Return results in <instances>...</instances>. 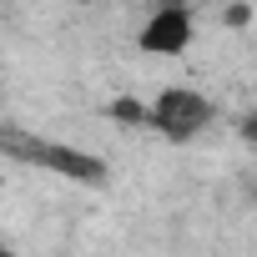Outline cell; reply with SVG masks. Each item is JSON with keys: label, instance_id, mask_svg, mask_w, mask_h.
Here are the masks:
<instances>
[{"label": "cell", "instance_id": "obj_1", "mask_svg": "<svg viewBox=\"0 0 257 257\" xmlns=\"http://www.w3.org/2000/svg\"><path fill=\"white\" fill-rule=\"evenodd\" d=\"M212 121H217V101L192 86V81H167L147 96V126L142 132H157L162 142L172 147H187L197 142L202 132H212Z\"/></svg>", "mask_w": 257, "mask_h": 257}, {"label": "cell", "instance_id": "obj_2", "mask_svg": "<svg viewBox=\"0 0 257 257\" xmlns=\"http://www.w3.org/2000/svg\"><path fill=\"white\" fill-rule=\"evenodd\" d=\"M0 152L26 162V167H41V172H56V177H71V182H101L106 167L81 152V147H66V142H51V137H31V132H11L0 126Z\"/></svg>", "mask_w": 257, "mask_h": 257}, {"label": "cell", "instance_id": "obj_3", "mask_svg": "<svg viewBox=\"0 0 257 257\" xmlns=\"http://www.w3.org/2000/svg\"><path fill=\"white\" fill-rule=\"evenodd\" d=\"M192 41H197V11L192 6H177V0L152 6L137 21V51L152 56V61H177V56L192 51Z\"/></svg>", "mask_w": 257, "mask_h": 257}, {"label": "cell", "instance_id": "obj_4", "mask_svg": "<svg viewBox=\"0 0 257 257\" xmlns=\"http://www.w3.org/2000/svg\"><path fill=\"white\" fill-rule=\"evenodd\" d=\"M101 116L116 121V126H126V132H142V126H147V96L121 91V96H111V101L101 106Z\"/></svg>", "mask_w": 257, "mask_h": 257}, {"label": "cell", "instance_id": "obj_5", "mask_svg": "<svg viewBox=\"0 0 257 257\" xmlns=\"http://www.w3.org/2000/svg\"><path fill=\"white\" fill-rule=\"evenodd\" d=\"M252 21H257L252 6H227V11H222V26H232V31H247Z\"/></svg>", "mask_w": 257, "mask_h": 257}, {"label": "cell", "instance_id": "obj_6", "mask_svg": "<svg viewBox=\"0 0 257 257\" xmlns=\"http://www.w3.org/2000/svg\"><path fill=\"white\" fill-rule=\"evenodd\" d=\"M0 257H21V252H16V247H11V242H0Z\"/></svg>", "mask_w": 257, "mask_h": 257}]
</instances>
